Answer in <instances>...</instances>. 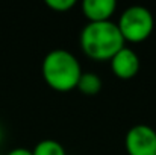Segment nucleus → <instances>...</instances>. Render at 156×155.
<instances>
[{"label":"nucleus","instance_id":"9","mask_svg":"<svg viewBox=\"0 0 156 155\" xmlns=\"http://www.w3.org/2000/svg\"><path fill=\"white\" fill-rule=\"evenodd\" d=\"M44 3L55 12H67L77 5L76 0H46Z\"/></svg>","mask_w":156,"mask_h":155},{"label":"nucleus","instance_id":"1","mask_svg":"<svg viewBox=\"0 0 156 155\" xmlns=\"http://www.w3.org/2000/svg\"><path fill=\"white\" fill-rule=\"evenodd\" d=\"M41 73L46 84L59 93L71 91L77 87L82 76L79 59L65 49H53L43 59Z\"/></svg>","mask_w":156,"mask_h":155},{"label":"nucleus","instance_id":"4","mask_svg":"<svg viewBox=\"0 0 156 155\" xmlns=\"http://www.w3.org/2000/svg\"><path fill=\"white\" fill-rule=\"evenodd\" d=\"M129 155H156V131L149 125L132 126L124 137Z\"/></svg>","mask_w":156,"mask_h":155},{"label":"nucleus","instance_id":"11","mask_svg":"<svg viewBox=\"0 0 156 155\" xmlns=\"http://www.w3.org/2000/svg\"><path fill=\"white\" fill-rule=\"evenodd\" d=\"M0 137H2V134H0Z\"/></svg>","mask_w":156,"mask_h":155},{"label":"nucleus","instance_id":"6","mask_svg":"<svg viewBox=\"0 0 156 155\" xmlns=\"http://www.w3.org/2000/svg\"><path fill=\"white\" fill-rule=\"evenodd\" d=\"M117 9L115 0H83L82 12L88 23L109 21Z\"/></svg>","mask_w":156,"mask_h":155},{"label":"nucleus","instance_id":"8","mask_svg":"<svg viewBox=\"0 0 156 155\" xmlns=\"http://www.w3.org/2000/svg\"><path fill=\"white\" fill-rule=\"evenodd\" d=\"M32 154L34 155H67L64 146L59 142L53 140V138H46V140H41L40 143H37V146L34 148Z\"/></svg>","mask_w":156,"mask_h":155},{"label":"nucleus","instance_id":"10","mask_svg":"<svg viewBox=\"0 0 156 155\" xmlns=\"http://www.w3.org/2000/svg\"><path fill=\"white\" fill-rule=\"evenodd\" d=\"M6 155H34L30 149H26V148H15L12 151H9Z\"/></svg>","mask_w":156,"mask_h":155},{"label":"nucleus","instance_id":"5","mask_svg":"<svg viewBox=\"0 0 156 155\" xmlns=\"http://www.w3.org/2000/svg\"><path fill=\"white\" fill-rule=\"evenodd\" d=\"M140 67H141V62H140L138 55L132 49L126 47V46L118 53H115L112 56V59H111L112 73L118 79H123V81L135 78L138 75V72H140Z\"/></svg>","mask_w":156,"mask_h":155},{"label":"nucleus","instance_id":"3","mask_svg":"<svg viewBox=\"0 0 156 155\" xmlns=\"http://www.w3.org/2000/svg\"><path fill=\"white\" fill-rule=\"evenodd\" d=\"M117 26L124 43L138 44L152 35L155 29V18L146 6L133 5L121 12Z\"/></svg>","mask_w":156,"mask_h":155},{"label":"nucleus","instance_id":"7","mask_svg":"<svg viewBox=\"0 0 156 155\" xmlns=\"http://www.w3.org/2000/svg\"><path fill=\"white\" fill-rule=\"evenodd\" d=\"M102 85H103V84H102V79H100L96 73H93V72H85V73H82V76H80V79H79L76 88H77L82 94H85V96H96V94L100 93Z\"/></svg>","mask_w":156,"mask_h":155},{"label":"nucleus","instance_id":"2","mask_svg":"<svg viewBox=\"0 0 156 155\" xmlns=\"http://www.w3.org/2000/svg\"><path fill=\"white\" fill-rule=\"evenodd\" d=\"M79 40L83 53L94 61H111L115 53L124 47L118 26L111 20L85 24Z\"/></svg>","mask_w":156,"mask_h":155}]
</instances>
